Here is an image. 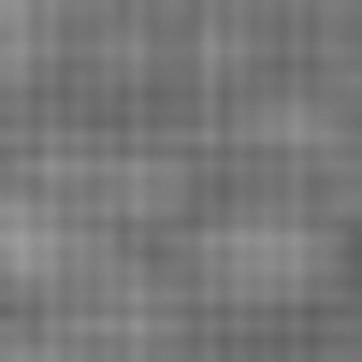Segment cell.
I'll return each mask as SVG.
<instances>
[{"instance_id": "1", "label": "cell", "mask_w": 362, "mask_h": 362, "mask_svg": "<svg viewBox=\"0 0 362 362\" xmlns=\"http://www.w3.org/2000/svg\"><path fill=\"white\" fill-rule=\"evenodd\" d=\"M0 362H87V348H29V334H0Z\"/></svg>"}]
</instances>
